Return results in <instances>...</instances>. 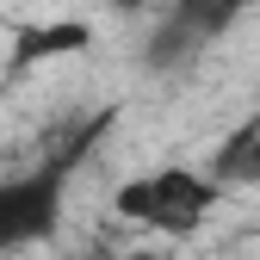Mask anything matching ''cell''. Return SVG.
I'll return each mask as SVG.
<instances>
[{
	"label": "cell",
	"mask_w": 260,
	"mask_h": 260,
	"mask_svg": "<svg viewBox=\"0 0 260 260\" xmlns=\"http://www.w3.org/2000/svg\"><path fill=\"white\" fill-rule=\"evenodd\" d=\"M223 199V186L211 174H192V168H161V174H137L112 192V211L124 223H143V230H168L186 236L211 217V205Z\"/></svg>",
	"instance_id": "6da1fadb"
},
{
	"label": "cell",
	"mask_w": 260,
	"mask_h": 260,
	"mask_svg": "<svg viewBox=\"0 0 260 260\" xmlns=\"http://www.w3.org/2000/svg\"><path fill=\"white\" fill-rule=\"evenodd\" d=\"M62 174H69V161L38 168V174H19V180H0V254L56 236V223H62V192H69Z\"/></svg>",
	"instance_id": "7a4b0ae2"
},
{
	"label": "cell",
	"mask_w": 260,
	"mask_h": 260,
	"mask_svg": "<svg viewBox=\"0 0 260 260\" xmlns=\"http://www.w3.org/2000/svg\"><path fill=\"white\" fill-rule=\"evenodd\" d=\"M93 50V25L87 19H44V25H25L13 31V56H7V75H25L38 62H62V56H81Z\"/></svg>",
	"instance_id": "3957f363"
},
{
	"label": "cell",
	"mask_w": 260,
	"mask_h": 260,
	"mask_svg": "<svg viewBox=\"0 0 260 260\" xmlns=\"http://www.w3.org/2000/svg\"><path fill=\"white\" fill-rule=\"evenodd\" d=\"M211 180H217V186H254V180H260V118H254V124H242L236 137L217 149Z\"/></svg>",
	"instance_id": "277c9868"
},
{
	"label": "cell",
	"mask_w": 260,
	"mask_h": 260,
	"mask_svg": "<svg viewBox=\"0 0 260 260\" xmlns=\"http://www.w3.org/2000/svg\"><path fill=\"white\" fill-rule=\"evenodd\" d=\"M205 7H217V13H230V19H236V13H248V7H260V0H205Z\"/></svg>",
	"instance_id": "5b68a950"
},
{
	"label": "cell",
	"mask_w": 260,
	"mask_h": 260,
	"mask_svg": "<svg viewBox=\"0 0 260 260\" xmlns=\"http://www.w3.org/2000/svg\"><path fill=\"white\" fill-rule=\"evenodd\" d=\"M106 7H118V13H143L149 0H106Z\"/></svg>",
	"instance_id": "8992f818"
}]
</instances>
